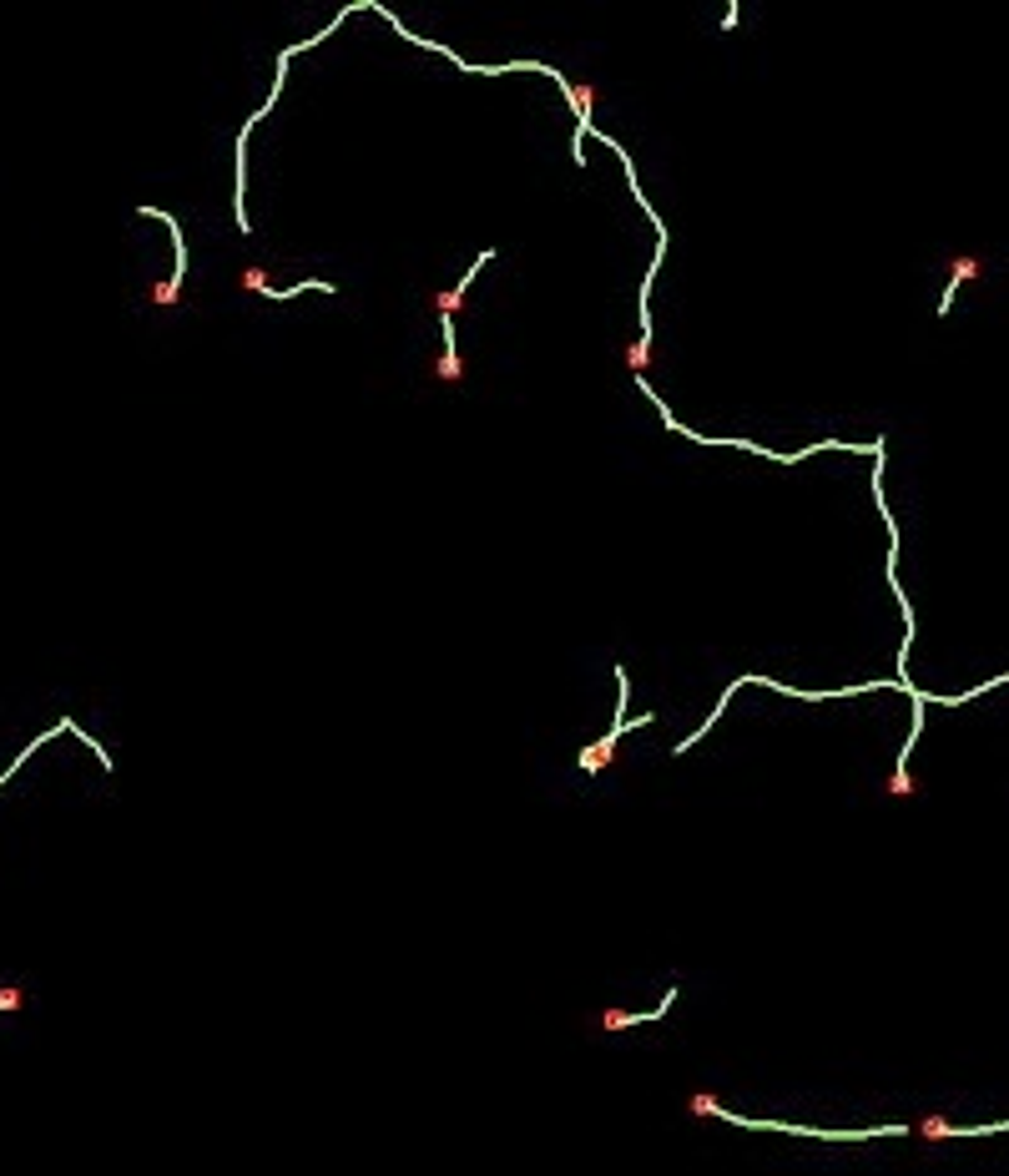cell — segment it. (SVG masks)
Returning a JSON list of instances; mask_svg holds the SVG:
<instances>
[{
	"mask_svg": "<svg viewBox=\"0 0 1009 1176\" xmlns=\"http://www.w3.org/2000/svg\"><path fill=\"white\" fill-rule=\"evenodd\" d=\"M964 278H974V257H959V263H954V273H949V288H944V299H939V314H949V304H954V288H959Z\"/></svg>",
	"mask_w": 1009,
	"mask_h": 1176,
	"instance_id": "cell-1",
	"label": "cell"
}]
</instances>
